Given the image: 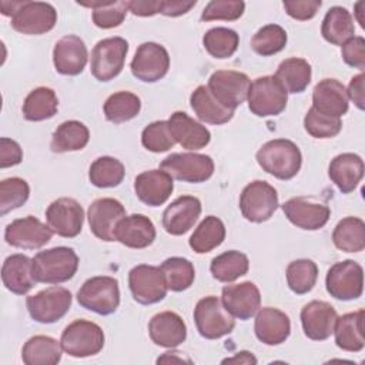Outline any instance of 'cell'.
I'll use <instances>...</instances> for the list:
<instances>
[{
	"label": "cell",
	"mask_w": 365,
	"mask_h": 365,
	"mask_svg": "<svg viewBox=\"0 0 365 365\" xmlns=\"http://www.w3.org/2000/svg\"><path fill=\"white\" fill-rule=\"evenodd\" d=\"M258 165L278 180L294 178L302 165V154L298 145L287 138L269 140L257 151Z\"/></svg>",
	"instance_id": "cell-1"
},
{
	"label": "cell",
	"mask_w": 365,
	"mask_h": 365,
	"mask_svg": "<svg viewBox=\"0 0 365 365\" xmlns=\"http://www.w3.org/2000/svg\"><path fill=\"white\" fill-rule=\"evenodd\" d=\"M33 277L41 284H61L71 279L78 269V255L70 247L38 251L33 258Z\"/></svg>",
	"instance_id": "cell-2"
},
{
	"label": "cell",
	"mask_w": 365,
	"mask_h": 365,
	"mask_svg": "<svg viewBox=\"0 0 365 365\" xmlns=\"http://www.w3.org/2000/svg\"><path fill=\"white\" fill-rule=\"evenodd\" d=\"M104 332L100 325L87 319H76L61 332L63 351L73 358L97 355L104 346Z\"/></svg>",
	"instance_id": "cell-3"
},
{
	"label": "cell",
	"mask_w": 365,
	"mask_h": 365,
	"mask_svg": "<svg viewBox=\"0 0 365 365\" xmlns=\"http://www.w3.org/2000/svg\"><path fill=\"white\" fill-rule=\"evenodd\" d=\"M78 304L98 315H110L120 305L118 281L108 275L91 277L77 291Z\"/></svg>",
	"instance_id": "cell-4"
},
{
	"label": "cell",
	"mask_w": 365,
	"mask_h": 365,
	"mask_svg": "<svg viewBox=\"0 0 365 365\" xmlns=\"http://www.w3.org/2000/svg\"><path fill=\"white\" fill-rule=\"evenodd\" d=\"M248 108L257 117L281 114L288 103V93L275 76L255 78L248 88Z\"/></svg>",
	"instance_id": "cell-5"
},
{
	"label": "cell",
	"mask_w": 365,
	"mask_h": 365,
	"mask_svg": "<svg viewBox=\"0 0 365 365\" xmlns=\"http://www.w3.org/2000/svg\"><path fill=\"white\" fill-rule=\"evenodd\" d=\"M194 322L198 334L207 339H218L232 332L234 317L215 295L201 298L194 308Z\"/></svg>",
	"instance_id": "cell-6"
},
{
	"label": "cell",
	"mask_w": 365,
	"mask_h": 365,
	"mask_svg": "<svg viewBox=\"0 0 365 365\" xmlns=\"http://www.w3.org/2000/svg\"><path fill=\"white\" fill-rule=\"evenodd\" d=\"M278 205L277 190L262 180H255L247 184L240 195V210L242 217L255 224L268 221Z\"/></svg>",
	"instance_id": "cell-7"
},
{
	"label": "cell",
	"mask_w": 365,
	"mask_h": 365,
	"mask_svg": "<svg viewBox=\"0 0 365 365\" xmlns=\"http://www.w3.org/2000/svg\"><path fill=\"white\" fill-rule=\"evenodd\" d=\"M71 292L64 287H50L26 298L30 317L40 324H53L61 319L71 308Z\"/></svg>",
	"instance_id": "cell-8"
},
{
	"label": "cell",
	"mask_w": 365,
	"mask_h": 365,
	"mask_svg": "<svg viewBox=\"0 0 365 365\" xmlns=\"http://www.w3.org/2000/svg\"><path fill=\"white\" fill-rule=\"evenodd\" d=\"M127 51L128 43L123 37H108L100 40L91 51V74L98 81L113 80L121 73Z\"/></svg>",
	"instance_id": "cell-9"
},
{
	"label": "cell",
	"mask_w": 365,
	"mask_h": 365,
	"mask_svg": "<svg viewBox=\"0 0 365 365\" xmlns=\"http://www.w3.org/2000/svg\"><path fill=\"white\" fill-rule=\"evenodd\" d=\"M325 287L328 294L335 299H356L364 291V269L354 259L335 262L327 272Z\"/></svg>",
	"instance_id": "cell-10"
},
{
	"label": "cell",
	"mask_w": 365,
	"mask_h": 365,
	"mask_svg": "<svg viewBox=\"0 0 365 365\" xmlns=\"http://www.w3.org/2000/svg\"><path fill=\"white\" fill-rule=\"evenodd\" d=\"M160 168L178 181L198 184L211 178L214 174V161L205 154L174 153L161 161Z\"/></svg>",
	"instance_id": "cell-11"
},
{
	"label": "cell",
	"mask_w": 365,
	"mask_h": 365,
	"mask_svg": "<svg viewBox=\"0 0 365 365\" xmlns=\"http://www.w3.org/2000/svg\"><path fill=\"white\" fill-rule=\"evenodd\" d=\"M250 77L235 70H218L208 78V90L212 97L225 108L235 111L248 96Z\"/></svg>",
	"instance_id": "cell-12"
},
{
	"label": "cell",
	"mask_w": 365,
	"mask_h": 365,
	"mask_svg": "<svg viewBox=\"0 0 365 365\" xmlns=\"http://www.w3.org/2000/svg\"><path fill=\"white\" fill-rule=\"evenodd\" d=\"M128 288L134 301L151 305L163 301L167 295V284L160 267L140 264L128 272Z\"/></svg>",
	"instance_id": "cell-13"
},
{
	"label": "cell",
	"mask_w": 365,
	"mask_h": 365,
	"mask_svg": "<svg viewBox=\"0 0 365 365\" xmlns=\"http://www.w3.org/2000/svg\"><path fill=\"white\" fill-rule=\"evenodd\" d=\"M57 11L50 3L23 0L21 6L11 16V27L21 34L40 36L54 29Z\"/></svg>",
	"instance_id": "cell-14"
},
{
	"label": "cell",
	"mask_w": 365,
	"mask_h": 365,
	"mask_svg": "<svg viewBox=\"0 0 365 365\" xmlns=\"http://www.w3.org/2000/svg\"><path fill=\"white\" fill-rule=\"evenodd\" d=\"M130 68L137 80L143 83H155L168 73V51L158 43L145 41L137 47Z\"/></svg>",
	"instance_id": "cell-15"
},
{
	"label": "cell",
	"mask_w": 365,
	"mask_h": 365,
	"mask_svg": "<svg viewBox=\"0 0 365 365\" xmlns=\"http://www.w3.org/2000/svg\"><path fill=\"white\" fill-rule=\"evenodd\" d=\"M281 208L291 224L307 231H317L322 228L331 215L329 207L314 197L289 198L281 205Z\"/></svg>",
	"instance_id": "cell-16"
},
{
	"label": "cell",
	"mask_w": 365,
	"mask_h": 365,
	"mask_svg": "<svg viewBox=\"0 0 365 365\" xmlns=\"http://www.w3.org/2000/svg\"><path fill=\"white\" fill-rule=\"evenodd\" d=\"M46 220L54 234L63 238H74L81 232L84 210L77 200L61 197L47 207Z\"/></svg>",
	"instance_id": "cell-17"
},
{
	"label": "cell",
	"mask_w": 365,
	"mask_h": 365,
	"mask_svg": "<svg viewBox=\"0 0 365 365\" xmlns=\"http://www.w3.org/2000/svg\"><path fill=\"white\" fill-rule=\"evenodd\" d=\"M51 228L33 215L17 218L4 230L6 242L23 250H38L51 240Z\"/></svg>",
	"instance_id": "cell-18"
},
{
	"label": "cell",
	"mask_w": 365,
	"mask_h": 365,
	"mask_svg": "<svg viewBox=\"0 0 365 365\" xmlns=\"http://www.w3.org/2000/svg\"><path fill=\"white\" fill-rule=\"evenodd\" d=\"M125 217L124 205L111 197H104L93 201L87 211L88 225L91 232L101 241H115L114 230L121 218Z\"/></svg>",
	"instance_id": "cell-19"
},
{
	"label": "cell",
	"mask_w": 365,
	"mask_h": 365,
	"mask_svg": "<svg viewBox=\"0 0 365 365\" xmlns=\"http://www.w3.org/2000/svg\"><path fill=\"white\" fill-rule=\"evenodd\" d=\"M336 318L335 308L327 301L314 299L301 309L302 331L312 341L328 339L334 334Z\"/></svg>",
	"instance_id": "cell-20"
},
{
	"label": "cell",
	"mask_w": 365,
	"mask_h": 365,
	"mask_svg": "<svg viewBox=\"0 0 365 365\" xmlns=\"http://www.w3.org/2000/svg\"><path fill=\"white\" fill-rule=\"evenodd\" d=\"M221 301L232 317L247 321L259 309L261 294L254 282L244 281L234 285H225L221 292Z\"/></svg>",
	"instance_id": "cell-21"
},
{
	"label": "cell",
	"mask_w": 365,
	"mask_h": 365,
	"mask_svg": "<svg viewBox=\"0 0 365 365\" xmlns=\"http://www.w3.org/2000/svg\"><path fill=\"white\" fill-rule=\"evenodd\" d=\"M88 60L87 46L76 34L61 37L53 50V64L57 73L63 76H78Z\"/></svg>",
	"instance_id": "cell-22"
},
{
	"label": "cell",
	"mask_w": 365,
	"mask_h": 365,
	"mask_svg": "<svg viewBox=\"0 0 365 365\" xmlns=\"http://www.w3.org/2000/svg\"><path fill=\"white\" fill-rule=\"evenodd\" d=\"M201 215V201L194 195L175 198L163 212V228L171 235L188 232Z\"/></svg>",
	"instance_id": "cell-23"
},
{
	"label": "cell",
	"mask_w": 365,
	"mask_h": 365,
	"mask_svg": "<svg viewBox=\"0 0 365 365\" xmlns=\"http://www.w3.org/2000/svg\"><path fill=\"white\" fill-rule=\"evenodd\" d=\"M174 190L173 177L164 170H148L134 180V191L138 200L150 207L163 205Z\"/></svg>",
	"instance_id": "cell-24"
},
{
	"label": "cell",
	"mask_w": 365,
	"mask_h": 365,
	"mask_svg": "<svg viewBox=\"0 0 365 365\" xmlns=\"http://www.w3.org/2000/svg\"><path fill=\"white\" fill-rule=\"evenodd\" d=\"M255 336L265 345H279L291 334L289 317L278 308L264 307L257 311L254 322Z\"/></svg>",
	"instance_id": "cell-25"
},
{
	"label": "cell",
	"mask_w": 365,
	"mask_h": 365,
	"mask_svg": "<svg viewBox=\"0 0 365 365\" xmlns=\"http://www.w3.org/2000/svg\"><path fill=\"white\" fill-rule=\"evenodd\" d=\"M155 227L144 214H131L121 218L114 230V238L120 244L141 250L150 247L155 240Z\"/></svg>",
	"instance_id": "cell-26"
},
{
	"label": "cell",
	"mask_w": 365,
	"mask_h": 365,
	"mask_svg": "<svg viewBox=\"0 0 365 365\" xmlns=\"http://www.w3.org/2000/svg\"><path fill=\"white\" fill-rule=\"evenodd\" d=\"M312 108L321 114L341 118L349 108L345 86L336 78H324L317 83L312 91Z\"/></svg>",
	"instance_id": "cell-27"
},
{
	"label": "cell",
	"mask_w": 365,
	"mask_h": 365,
	"mask_svg": "<svg viewBox=\"0 0 365 365\" xmlns=\"http://www.w3.org/2000/svg\"><path fill=\"white\" fill-rule=\"evenodd\" d=\"M148 334L155 345L177 348L187 338V325L177 312L163 311L150 319Z\"/></svg>",
	"instance_id": "cell-28"
},
{
	"label": "cell",
	"mask_w": 365,
	"mask_h": 365,
	"mask_svg": "<svg viewBox=\"0 0 365 365\" xmlns=\"http://www.w3.org/2000/svg\"><path fill=\"white\" fill-rule=\"evenodd\" d=\"M167 121L175 143L185 150H200L211 141L210 130L184 111L173 113Z\"/></svg>",
	"instance_id": "cell-29"
},
{
	"label": "cell",
	"mask_w": 365,
	"mask_h": 365,
	"mask_svg": "<svg viewBox=\"0 0 365 365\" xmlns=\"http://www.w3.org/2000/svg\"><path fill=\"white\" fill-rule=\"evenodd\" d=\"M328 175L342 194L352 192L364 177V160L358 154L342 153L331 160Z\"/></svg>",
	"instance_id": "cell-30"
},
{
	"label": "cell",
	"mask_w": 365,
	"mask_h": 365,
	"mask_svg": "<svg viewBox=\"0 0 365 365\" xmlns=\"http://www.w3.org/2000/svg\"><path fill=\"white\" fill-rule=\"evenodd\" d=\"M33 259L23 254L9 255L1 267V281L3 285L13 294L24 295L34 285L36 279L31 269Z\"/></svg>",
	"instance_id": "cell-31"
},
{
	"label": "cell",
	"mask_w": 365,
	"mask_h": 365,
	"mask_svg": "<svg viewBox=\"0 0 365 365\" xmlns=\"http://www.w3.org/2000/svg\"><path fill=\"white\" fill-rule=\"evenodd\" d=\"M335 344L338 348L346 352H359L364 349V309L344 314L336 318L335 327Z\"/></svg>",
	"instance_id": "cell-32"
},
{
	"label": "cell",
	"mask_w": 365,
	"mask_h": 365,
	"mask_svg": "<svg viewBox=\"0 0 365 365\" xmlns=\"http://www.w3.org/2000/svg\"><path fill=\"white\" fill-rule=\"evenodd\" d=\"M191 108L198 120L207 124L221 125L228 123L234 117V111L222 107L210 93L207 86H198L190 97Z\"/></svg>",
	"instance_id": "cell-33"
},
{
	"label": "cell",
	"mask_w": 365,
	"mask_h": 365,
	"mask_svg": "<svg viewBox=\"0 0 365 365\" xmlns=\"http://www.w3.org/2000/svg\"><path fill=\"white\" fill-rule=\"evenodd\" d=\"M61 344L48 335H34L27 339L21 349L26 365H56L61 359Z\"/></svg>",
	"instance_id": "cell-34"
},
{
	"label": "cell",
	"mask_w": 365,
	"mask_h": 365,
	"mask_svg": "<svg viewBox=\"0 0 365 365\" xmlns=\"http://www.w3.org/2000/svg\"><path fill=\"white\" fill-rule=\"evenodd\" d=\"M354 19L345 7L334 6L327 11L321 24V34L328 43L342 46L354 37Z\"/></svg>",
	"instance_id": "cell-35"
},
{
	"label": "cell",
	"mask_w": 365,
	"mask_h": 365,
	"mask_svg": "<svg viewBox=\"0 0 365 365\" xmlns=\"http://www.w3.org/2000/svg\"><path fill=\"white\" fill-rule=\"evenodd\" d=\"M275 77L284 86L287 93H302L311 83V64L301 57H289L279 63Z\"/></svg>",
	"instance_id": "cell-36"
},
{
	"label": "cell",
	"mask_w": 365,
	"mask_h": 365,
	"mask_svg": "<svg viewBox=\"0 0 365 365\" xmlns=\"http://www.w3.org/2000/svg\"><path fill=\"white\" fill-rule=\"evenodd\" d=\"M90 140V131L86 124L77 120L61 123L53 133L50 148L54 153H68L83 150Z\"/></svg>",
	"instance_id": "cell-37"
},
{
	"label": "cell",
	"mask_w": 365,
	"mask_h": 365,
	"mask_svg": "<svg viewBox=\"0 0 365 365\" xmlns=\"http://www.w3.org/2000/svg\"><path fill=\"white\" fill-rule=\"evenodd\" d=\"M23 115L29 121H44L57 114L58 98L50 87L31 90L23 103Z\"/></svg>",
	"instance_id": "cell-38"
},
{
	"label": "cell",
	"mask_w": 365,
	"mask_h": 365,
	"mask_svg": "<svg viewBox=\"0 0 365 365\" xmlns=\"http://www.w3.org/2000/svg\"><path fill=\"white\" fill-rule=\"evenodd\" d=\"M224 240H225L224 222L215 215H208L194 230V232L188 240V244L194 252L207 254L214 248L220 247Z\"/></svg>",
	"instance_id": "cell-39"
},
{
	"label": "cell",
	"mask_w": 365,
	"mask_h": 365,
	"mask_svg": "<svg viewBox=\"0 0 365 365\" xmlns=\"http://www.w3.org/2000/svg\"><path fill=\"white\" fill-rule=\"evenodd\" d=\"M332 242L344 252H361L365 248V222L358 217L342 218L334 228Z\"/></svg>",
	"instance_id": "cell-40"
},
{
	"label": "cell",
	"mask_w": 365,
	"mask_h": 365,
	"mask_svg": "<svg viewBox=\"0 0 365 365\" xmlns=\"http://www.w3.org/2000/svg\"><path fill=\"white\" fill-rule=\"evenodd\" d=\"M250 261L244 252L231 250L212 258L210 271L220 282H232L248 272Z\"/></svg>",
	"instance_id": "cell-41"
},
{
	"label": "cell",
	"mask_w": 365,
	"mask_h": 365,
	"mask_svg": "<svg viewBox=\"0 0 365 365\" xmlns=\"http://www.w3.org/2000/svg\"><path fill=\"white\" fill-rule=\"evenodd\" d=\"M103 110L110 123L121 124L138 115L141 110V100L131 91H117L106 100Z\"/></svg>",
	"instance_id": "cell-42"
},
{
	"label": "cell",
	"mask_w": 365,
	"mask_h": 365,
	"mask_svg": "<svg viewBox=\"0 0 365 365\" xmlns=\"http://www.w3.org/2000/svg\"><path fill=\"white\" fill-rule=\"evenodd\" d=\"M125 175L124 164L110 155H103L94 160L88 170V180L94 187L113 188L123 182Z\"/></svg>",
	"instance_id": "cell-43"
},
{
	"label": "cell",
	"mask_w": 365,
	"mask_h": 365,
	"mask_svg": "<svg viewBox=\"0 0 365 365\" xmlns=\"http://www.w3.org/2000/svg\"><path fill=\"white\" fill-rule=\"evenodd\" d=\"M167 288L174 292H182L188 289L195 279V269L190 259L182 257L167 258L161 265Z\"/></svg>",
	"instance_id": "cell-44"
},
{
	"label": "cell",
	"mask_w": 365,
	"mask_h": 365,
	"mask_svg": "<svg viewBox=\"0 0 365 365\" xmlns=\"http://www.w3.org/2000/svg\"><path fill=\"white\" fill-rule=\"evenodd\" d=\"M240 44V36L228 27H212L202 36V46L214 58L231 57Z\"/></svg>",
	"instance_id": "cell-45"
},
{
	"label": "cell",
	"mask_w": 365,
	"mask_h": 365,
	"mask_svg": "<svg viewBox=\"0 0 365 365\" xmlns=\"http://www.w3.org/2000/svg\"><path fill=\"white\" fill-rule=\"evenodd\" d=\"M285 275L289 289L298 295H304L314 288L318 278V267L308 258L295 259L288 264Z\"/></svg>",
	"instance_id": "cell-46"
},
{
	"label": "cell",
	"mask_w": 365,
	"mask_h": 365,
	"mask_svg": "<svg viewBox=\"0 0 365 365\" xmlns=\"http://www.w3.org/2000/svg\"><path fill=\"white\" fill-rule=\"evenodd\" d=\"M287 31L278 24L262 26L251 38V48L262 56L268 57L279 53L287 46Z\"/></svg>",
	"instance_id": "cell-47"
},
{
	"label": "cell",
	"mask_w": 365,
	"mask_h": 365,
	"mask_svg": "<svg viewBox=\"0 0 365 365\" xmlns=\"http://www.w3.org/2000/svg\"><path fill=\"white\" fill-rule=\"evenodd\" d=\"M86 7L93 9V23L100 29H114L118 27L128 11L127 1H91L78 3Z\"/></svg>",
	"instance_id": "cell-48"
},
{
	"label": "cell",
	"mask_w": 365,
	"mask_h": 365,
	"mask_svg": "<svg viewBox=\"0 0 365 365\" xmlns=\"http://www.w3.org/2000/svg\"><path fill=\"white\" fill-rule=\"evenodd\" d=\"M30 195V187L26 180L20 177H10L0 182V214L6 215L26 204Z\"/></svg>",
	"instance_id": "cell-49"
},
{
	"label": "cell",
	"mask_w": 365,
	"mask_h": 365,
	"mask_svg": "<svg viewBox=\"0 0 365 365\" xmlns=\"http://www.w3.org/2000/svg\"><path fill=\"white\" fill-rule=\"evenodd\" d=\"M141 144L151 153H164L174 147L175 140L170 131L167 120L150 123L141 133Z\"/></svg>",
	"instance_id": "cell-50"
},
{
	"label": "cell",
	"mask_w": 365,
	"mask_h": 365,
	"mask_svg": "<svg viewBox=\"0 0 365 365\" xmlns=\"http://www.w3.org/2000/svg\"><path fill=\"white\" fill-rule=\"evenodd\" d=\"M304 127L314 138H332L342 130V121L338 117L321 114L311 107L304 117Z\"/></svg>",
	"instance_id": "cell-51"
},
{
	"label": "cell",
	"mask_w": 365,
	"mask_h": 365,
	"mask_svg": "<svg viewBox=\"0 0 365 365\" xmlns=\"http://www.w3.org/2000/svg\"><path fill=\"white\" fill-rule=\"evenodd\" d=\"M245 10V3L241 0H212L201 13L202 21L211 20H238Z\"/></svg>",
	"instance_id": "cell-52"
},
{
	"label": "cell",
	"mask_w": 365,
	"mask_h": 365,
	"mask_svg": "<svg viewBox=\"0 0 365 365\" xmlns=\"http://www.w3.org/2000/svg\"><path fill=\"white\" fill-rule=\"evenodd\" d=\"M341 54H342V60L358 70H364L365 68V40L361 36H354L352 38H349L348 41H345L341 46Z\"/></svg>",
	"instance_id": "cell-53"
},
{
	"label": "cell",
	"mask_w": 365,
	"mask_h": 365,
	"mask_svg": "<svg viewBox=\"0 0 365 365\" xmlns=\"http://www.w3.org/2000/svg\"><path fill=\"white\" fill-rule=\"evenodd\" d=\"M287 14L295 20H311L322 6L321 0H287L282 3Z\"/></svg>",
	"instance_id": "cell-54"
},
{
	"label": "cell",
	"mask_w": 365,
	"mask_h": 365,
	"mask_svg": "<svg viewBox=\"0 0 365 365\" xmlns=\"http://www.w3.org/2000/svg\"><path fill=\"white\" fill-rule=\"evenodd\" d=\"M23 160V150L20 144L11 138H0V168H7L20 164Z\"/></svg>",
	"instance_id": "cell-55"
},
{
	"label": "cell",
	"mask_w": 365,
	"mask_h": 365,
	"mask_svg": "<svg viewBox=\"0 0 365 365\" xmlns=\"http://www.w3.org/2000/svg\"><path fill=\"white\" fill-rule=\"evenodd\" d=\"M197 4L195 0H161L160 1V14L167 17H178L188 13Z\"/></svg>",
	"instance_id": "cell-56"
},
{
	"label": "cell",
	"mask_w": 365,
	"mask_h": 365,
	"mask_svg": "<svg viewBox=\"0 0 365 365\" xmlns=\"http://www.w3.org/2000/svg\"><path fill=\"white\" fill-rule=\"evenodd\" d=\"M160 1L161 0H131L127 1L128 11L134 16L150 17L160 13Z\"/></svg>",
	"instance_id": "cell-57"
},
{
	"label": "cell",
	"mask_w": 365,
	"mask_h": 365,
	"mask_svg": "<svg viewBox=\"0 0 365 365\" xmlns=\"http://www.w3.org/2000/svg\"><path fill=\"white\" fill-rule=\"evenodd\" d=\"M364 80H365L364 73H359V74L354 76L351 78L348 90H346L348 98L352 100L354 104L359 110H364V107H365V104H364Z\"/></svg>",
	"instance_id": "cell-58"
},
{
	"label": "cell",
	"mask_w": 365,
	"mask_h": 365,
	"mask_svg": "<svg viewBox=\"0 0 365 365\" xmlns=\"http://www.w3.org/2000/svg\"><path fill=\"white\" fill-rule=\"evenodd\" d=\"M222 364H257V358L252 355V352L241 351L232 358H227L222 361Z\"/></svg>",
	"instance_id": "cell-59"
},
{
	"label": "cell",
	"mask_w": 365,
	"mask_h": 365,
	"mask_svg": "<svg viewBox=\"0 0 365 365\" xmlns=\"http://www.w3.org/2000/svg\"><path fill=\"white\" fill-rule=\"evenodd\" d=\"M178 354V351H173V352H165L163 356H160L158 359H157V362L160 364V362H184V361H187V362H191V359H188V358H182V356H180V358H177L175 355Z\"/></svg>",
	"instance_id": "cell-60"
},
{
	"label": "cell",
	"mask_w": 365,
	"mask_h": 365,
	"mask_svg": "<svg viewBox=\"0 0 365 365\" xmlns=\"http://www.w3.org/2000/svg\"><path fill=\"white\" fill-rule=\"evenodd\" d=\"M364 7H365V3H364V1H358V3L355 4V11H354L355 16H356V20H358V23L361 24L362 29L365 27V23H364V20H362V11H364L362 9H364Z\"/></svg>",
	"instance_id": "cell-61"
}]
</instances>
